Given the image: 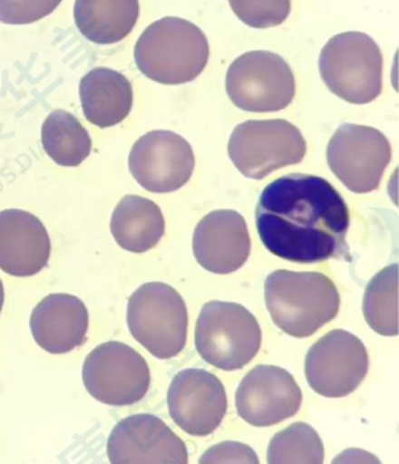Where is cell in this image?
Returning a JSON list of instances; mask_svg holds the SVG:
<instances>
[{
	"label": "cell",
	"instance_id": "1",
	"mask_svg": "<svg viewBox=\"0 0 399 464\" xmlns=\"http://www.w3.org/2000/svg\"><path fill=\"white\" fill-rule=\"evenodd\" d=\"M256 221L266 249L280 259L301 265L353 260L348 206L321 177L290 173L272 181L261 193Z\"/></svg>",
	"mask_w": 399,
	"mask_h": 464
},
{
	"label": "cell",
	"instance_id": "2",
	"mask_svg": "<svg viewBox=\"0 0 399 464\" xmlns=\"http://www.w3.org/2000/svg\"><path fill=\"white\" fill-rule=\"evenodd\" d=\"M265 301L274 324L294 338L313 336L337 316L341 305L332 278L285 269L266 278Z\"/></svg>",
	"mask_w": 399,
	"mask_h": 464
},
{
	"label": "cell",
	"instance_id": "3",
	"mask_svg": "<svg viewBox=\"0 0 399 464\" xmlns=\"http://www.w3.org/2000/svg\"><path fill=\"white\" fill-rule=\"evenodd\" d=\"M209 56L203 31L176 17L151 24L135 46V62L141 72L162 84H183L199 78Z\"/></svg>",
	"mask_w": 399,
	"mask_h": 464
},
{
	"label": "cell",
	"instance_id": "4",
	"mask_svg": "<svg viewBox=\"0 0 399 464\" xmlns=\"http://www.w3.org/2000/svg\"><path fill=\"white\" fill-rule=\"evenodd\" d=\"M320 74L328 90L354 104L373 102L383 90V55L376 42L361 32L334 36L322 48Z\"/></svg>",
	"mask_w": 399,
	"mask_h": 464
},
{
	"label": "cell",
	"instance_id": "5",
	"mask_svg": "<svg viewBox=\"0 0 399 464\" xmlns=\"http://www.w3.org/2000/svg\"><path fill=\"white\" fill-rule=\"evenodd\" d=\"M127 323L132 337L156 358L179 356L187 345V305L175 288L162 282H149L131 295Z\"/></svg>",
	"mask_w": 399,
	"mask_h": 464
},
{
	"label": "cell",
	"instance_id": "6",
	"mask_svg": "<svg viewBox=\"0 0 399 464\" xmlns=\"http://www.w3.org/2000/svg\"><path fill=\"white\" fill-rule=\"evenodd\" d=\"M196 349L209 365L223 371L243 369L259 353L261 329L244 305L211 301L196 324Z\"/></svg>",
	"mask_w": 399,
	"mask_h": 464
},
{
	"label": "cell",
	"instance_id": "7",
	"mask_svg": "<svg viewBox=\"0 0 399 464\" xmlns=\"http://www.w3.org/2000/svg\"><path fill=\"white\" fill-rule=\"evenodd\" d=\"M306 151L301 131L285 120L248 121L237 125L229 142V156L235 167L256 180L301 163Z\"/></svg>",
	"mask_w": 399,
	"mask_h": 464
},
{
	"label": "cell",
	"instance_id": "8",
	"mask_svg": "<svg viewBox=\"0 0 399 464\" xmlns=\"http://www.w3.org/2000/svg\"><path fill=\"white\" fill-rule=\"evenodd\" d=\"M227 92L233 104L245 111H279L296 96V79L280 55L248 52L229 66Z\"/></svg>",
	"mask_w": 399,
	"mask_h": 464
},
{
	"label": "cell",
	"instance_id": "9",
	"mask_svg": "<svg viewBox=\"0 0 399 464\" xmlns=\"http://www.w3.org/2000/svg\"><path fill=\"white\" fill-rule=\"evenodd\" d=\"M83 381L96 401L109 406H129L147 395L151 378L148 362L136 350L111 341L88 354Z\"/></svg>",
	"mask_w": 399,
	"mask_h": 464
},
{
	"label": "cell",
	"instance_id": "10",
	"mask_svg": "<svg viewBox=\"0 0 399 464\" xmlns=\"http://www.w3.org/2000/svg\"><path fill=\"white\" fill-rule=\"evenodd\" d=\"M391 159L393 150L385 135L365 125L342 124L326 149L330 170L354 193L380 188Z\"/></svg>",
	"mask_w": 399,
	"mask_h": 464
},
{
	"label": "cell",
	"instance_id": "11",
	"mask_svg": "<svg viewBox=\"0 0 399 464\" xmlns=\"http://www.w3.org/2000/svg\"><path fill=\"white\" fill-rule=\"evenodd\" d=\"M368 351L360 338L337 329L321 337L306 356V378L314 392L326 398H344L365 381Z\"/></svg>",
	"mask_w": 399,
	"mask_h": 464
},
{
	"label": "cell",
	"instance_id": "12",
	"mask_svg": "<svg viewBox=\"0 0 399 464\" xmlns=\"http://www.w3.org/2000/svg\"><path fill=\"white\" fill-rule=\"evenodd\" d=\"M193 169L191 145L172 131L148 132L137 140L129 156V170L149 192L177 191L190 180Z\"/></svg>",
	"mask_w": 399,
	"mask_h": 464
},
{
	"label": "cell",
	"instance_id": "13",
	"mask_svg": "<svg viewBox=\"0 0 399 464\" xmlns=\"http://www.w3.org/2000/svg\"><path fill=\"white\" fill-rule=\"evenodd\" d=\"M169 413L192 437L212 434L227 414L228 395L215 374L201 369L181 370L168 391Z\"/></svg>",
	"mask_w": 399,
	"mask_h": 464
},
{
	"label": "cell",
	"instance_id": "14",
	"mask_svg": "<svg viewBox=\"0 0 399 464\" xmlns=\"http://www.w3.org/2000/svg\"><path fill=\"white\" fill-rule=\"evenodd\" d=\"M302 392L293 375L274 365H258L241 381L236 393L238 414L254 427H269L299 411Z\"/></svg>",
	"mask_w": 399,
	"mask_h": 464
},
{
	"label": "cell",
	"instance_id": "15",
	"mask_svg": "<svg viewBox=\"0 0 399 464\" xmlns=\"http://www.w3.org/2000/svg\"><path fill=\"white\" fill-rule=\"evenodd\" d=\"M112 464H187V446L170 427L152 414L131 415L112 430L107 443Z\"/></svg>",
	"mask_w": 399,
	"mask_h": 464
},
{
	"label": "cell",
	"instance_id": "16",
	"mask_svg": "<svg viewBox=\"0 0 399 464\" xmlns=\"http://www.w3.org/2000/svg\"><path fill=\"white\" fill-rule=\"evenodd\" d=\"M193 256L208 272L228 276L240 269L251 254V237L244 217L232 209L205 216L193 234Z\"/></svg>",
	"mask_w": 399,
	"mask_h": 464
},
{
	"label": "cell",
	"instance_id": "17",
	"mask_svg": "<svg viewBox=\"0 0 399 464\" xmlns=\"http://www.w3.org/2000/svg\"><path fill=\"white\" fill-rule=\"evenodd\" d=\"M45 226L22 209L0 212V269L12 276L28 277L42 272L51 256Z\"/></svg>",
	"mask_w": 399,
	"mask_h": 464
},
{
	"label": "cell",
	"instance_id": "18",
	"mask_svg": "<svg viewBox=\"0 0 399 464\" xmlns=\"http://www.w3.org/2000/svg\"><path fill=\"white\" fill-rule=\"evenodd\" d=\"M36 344L52 354H64L87 341L90 314L83 302L70 294L48 295L30 320Z\"/></svg>",
	"mask_w": 399,
	"mask_h": 464
},
{
	"label": "cell",
	"instance_id": "19",
	"mask_svg": "<svg viewBox=\"0 0 399 464\" xmlns=\"http://www.w3.org/2000/svg\"><path fill=\"white\" fill-rule=\"evenodd\" d=\"M132 87L121 72L99 67L80 82V99L88 122L111 128L122 122L132 107Z\"/></svg>",
	"mask_w": 399,
	"mask_h": 464
},
{
	"label": "cell",
	"instance_id": "20",
	"mask_svg": "<svg viewBox=\"0 0 399 464\" xmlns=\"http://www.w3.org/2000/svg\"><path fill=\"white\" fill-rule=\"evenodd\" d=\"M111 231L121 248L137 254L148 252L164 236L163 213L147 198L124 197L112 213Z\"/></svg>",
	"mask_w": 399,
	"mask_h": 464
},
{
	"label": "cell",
	"instance_id": "21",
	"mask_svg": "<svg viewBox=\"0 0 399 464\" xmlns=\"http://www.w3.org/2000/svg\"><path fill=\"white\" fill-rule=\"evenodd\" d=\"M140 14L139 0H76V27L98 45H112L126 38Z\"/></svg>",
	"mask_w": 399,
	"mask_h": 464
},
{
	"label": "cell",
	"instance_id": "22",
	"mask_svg": "<svg viewBox=\"0 0 399 464\" xmlns=\"http://www.w3.org/2000/svg\"><path fill=\"white\" fill-rule=\"evenodd\" d=\"M42 140L48 156L62 167H78L90 156L92 140L71 112L54 111L43 125Z\"/></svg>",
	"mask_w": 399,
	"mask_h": 464
},
{
	"label": "cell",
	"instance_id": "23",
	"mask_svg": "<svg viewBox=\"0 0 399 464\" xmlns=\"http://www.w3.org/2000/svg\"><path fill=\"white\" fill-rule=\"evenodd\" d=\"M363 314L370 328L385 337L398 334V265L388 266L372 278L363 298Z\"/></svg>",
	"mask_w": 399,
	"mask_h": 464
},
{
	"label": "cell",
	"instance_id": "24",
	"mask_svg": "<svg viewBox=\"0 0 399 464\" xmlns=\"http://www.w3.org/2000/svg\"><path fill=\"white\" fill-rule=\"evenodd\" d=\"M324 461V443L316 430L307 423H292L277 433L268 446L269 464H321Z\"/></svg>",
	"mask_w": 399,
	"mask_h": 464
},
{
	"label": "cell",
	"instance_id": "25",
	"mask_svg": "<svg viewBox=\"0 0 399 464\" xmlns=\"http://www.w3.org/2000/svg\"><path fill=\"white\" fill-rule=\"evenodd\" d=\"M238 18L253 28L281 25L290 14V0H229Z\"/></svg>",
	"mask_w": 399,
	"mask_h": 464
},
{
	"label": "cell",
	"instance_id": "26",
	"mask_svg": "<svg viewBox=\"0 0 399 464\" xmlns=\"http://www.w3.org/2000/svg\"><path fill=\"white\" fill-rule=\"evenodd\" d=\"M62 0H0V22L26 25L51 14Z\"/></svg>",
	"mask_w": 399,
	"mask_h": 464
},
{
	"label": "cell",
	"instance_id": "27",
	"mask_svg": "<svg viewBox=\"0 0 399 464\" xmlns=\"http://www.w3.org/2000/svg\"><path fill=\"white\" fill-rule=\"evenodd\" d=\"M200 463H259L256 451L240 442L225 441L209 448Z\"/></svg>",
	"mask_w": 399,
	"mask_h": 464
},
{
	"label": "cell",
	"instance_id": "28",
	"mask_svg": "<svg viewBox=\"0 0 399 464\" xmlns=\"http://www.w3.org/2000/svg\"><path fill=\"white\" fill-rule=\"evenodd\" d=\"M4 301H5V292H4L3 282L0 280V314H2Z\"/></svg>",
	"mask_w": 399,
	"mask_h": 464
}]
</instances>
